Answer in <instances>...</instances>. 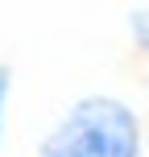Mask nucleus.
<instances>
[{"mask_svg":"<svg viewBox=\"0 0 149 157\" xmlns=\"http://www.w3.org/2000/svg\"><path fill=\"white\" fill-rule=\"evenodd\" d=\"M8 95H13V71L0 62V149H4V116H8Z\"/></svg>","mask_w":149,"mask_h":157,"instance_id":"obj_3","label":"nucleus"},{"mask_svg":"<svg viewBox=\"0 0 149 157\" xmlns=\"http://www.w3.org/2000/svg\"><path fill=\"white\" fill-rule=\"evenodd\" d=\"M128 37H133L137 54L149 58V8H133L128 13Z\"/></svg>","mask_w":149,"mask_h":157,"instance_id":"obj_2","label":"nucleus"},{"mask_svg":"<svg viewBox=\"0 0 149 157\" xmlns=\"http://www.w3.org/2000/svg\"><path fill=\"white\" fill-rule=\"evenodd\" d=\"M145 132L133 103L120 95H83L54 120L37 157H141Z\"/></svg>","mask_w":149,"mask_h":157,"instance_id":"obj_1","label":"nucleus"}]
</instances>
